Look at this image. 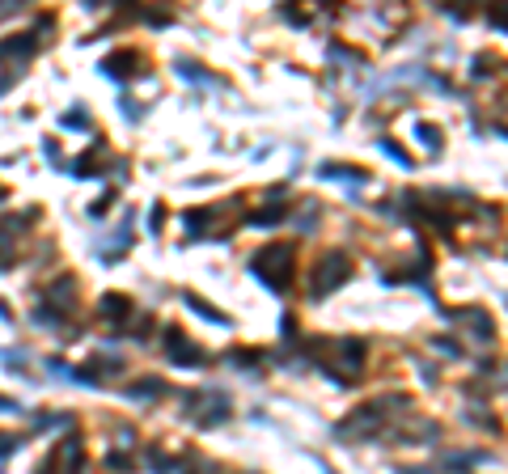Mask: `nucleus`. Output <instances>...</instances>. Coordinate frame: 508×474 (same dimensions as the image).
<instances>
[{"label": "nucleus", "mask_w": 508, "mask_h": 474, "mask_svg": "<svg viewBox=\"0 0 508 474\" xmlns=\"http://www.w3.org/2000/svg\"><path fill=\"white\" fill-rule=\"evenodd\" d=\"M250 276L258 284H267L271 292H288L293 288V241H271L263 250H254Z\"/></svg>", "instance_id": "f03ea898"}, {"label": "nucleus", "mask_w": 508, "mask_h": 474, "mask_svg": "<svg viewBox=\"0 0 508 474\" xmlns=\"http://www.w3.org/2000/svg\"><path fill=\"white\" fill-rule=\"evenodd\" d=\"M136 64H140L136 51H119V56L102 60V72H106V77H114V81H132V72H128V68H136Z\"/></svg>", "instance_id": "6e6552de"}, {"label": "nucleus", "mask_w": 508, "mask_h": 474, "mask_svg": "<svg viewBox=\"0 0 508 474\" xmlns=\"http://www.w3.org/2000/svg\"><path fill=\"white\" fill-rule=\"evenodd\" d=\"M381 153H385V157H390V161H398L402 169H411V157L402 153V148H398V144H394L390 136H385V140H381Z\"/></svg>", "instance_id": "2eb2a0df"}, {"label": "nucleus", "mask_w": 508, "mask_h": 474, "mask_svg": "<svg viewBox=\"0 0 508 474\" xmlns=\"http://www.w3.org/2000/svg\"><path fill=\"white\" fill-rule=\"evenodd\" d=\"M352 276V259L343 250H326L318 263H313V280H309V296L313 301H322V296H330L335 288H343Z\"/></svg>", "instance_id": "7ed1b4c3"}, {"label": "nucleus", "mask_w": 508, "mask_h": 474, "mask_svg": "<svg viewBox=\"0 0 508 474\" xmlns=\"http://www.w3.org/2000/svg\"><path fill=\"white\" fill-rule=\"evenodd\" d=\"M17 449H21V436H13V432H0V458L17 453Z\"/></svg>", "instance_id": "f3484780"}, {"label": "nucleus", "mask_w": 508, "mask_h": 474, "mask_svg": "<svg viewBox=\"0 0 508 474\" xmlns=\"http://www.w3.org/2000/svg\"><path fill=\"white\" fill-rule=\"evenodd\" d=\"M318 178H330V182H369V169H360V165H339V161H322L318 165Z\"/></svg>", "instance_id": "39448f33"}, {"label": "nucleus", "mask_w": 508, "mask_h": 474, "mask_svg": "<svg viewBox=\"0 0 508 474\" xmlns=\"http://www.w3.org/2000/svg\"><path fill=\"white\" fill-rule=\"evenodd\" d=\"M182 301H186L191 309H195L199 318H208V322H221V327H229V318H225L221 309H216V305H208V301H204L199 292H182Z\"/></svg>", "instance_id": "9d476101"}, {"label": "nucleus", "mask_w": 508, "mask_h": 474, "mask_svg": "<svg viewBox=\"0 0 508 474\" xmlns=\"http://www.w3.org/2000/svg\"><path fill=\"white\" fill-rule=\"evenodd\" d=\"M149 466H153L157 474H169V470H174V458H165V453H157V449H153V453H149Z\"/></svg>", "instance_id": "a211bd4d"}, {"label": "nucleus", "mask_w": 508, "mask_h": 474, "mask_svg": "<svg viewBox=\"0 0 508 474\" xmlns=\"http://www.w3.org/2000/svg\"><path fill=\"white\" fill-rule=\"evenodd\" d=\"M415 136H420V144H428V153H441V132L432 123H415Z\"/></svg>", "instance_id": "ddd939ff"}, {"label": "nucleus", "mask_w": 508, "mask_h": 474, "mask_svg": "<svg viewBox=\"0 0 508 474\" xmlns=\"http://www.w3.org/2000/svg\"><path fill=\"white\" fill-rule=\"evenodd\" d=\"M106 208H110V195H102V199H93V204H89V216H93V220H98V216H106Z\"/></svg>", "instance_id": "aec40b11"}, {"label": "nucleus", "mask_w": 508, "mask_h": 474, "mask_svg": "<svg viewBox=\"0 0 508 474\" xmlns=\"http://www.w3.org/2000/svg\"><path fill=\"white\" fill-rule=\"evenodd\" d=\"M313 216H318V204H301V212H297V229H313Z\"/></svg>", "instance_id": "dca6fc26"}, {"label": "nucleus", "mask_w": 508, "mask_h": 474, "mask_svg": "<svg viewBox=\"0 0 508 474\" xmlns=\"http://www.w3.org/2000/svg\"><path fill=\"white\" fill-rule=\"evenodd\" d=\"M165 356L174 360V364H191V368L208 364V352H204L195 339H186L178 327H165Z\"/></svg>", "instance_id": "20e7f679"}, {"label": "nucleus", "mask_w": 508, "mask_h": 474, "mask_svg": "<svg viewBox=\"0 0 508 474\" xmlns=\"http://www.w3.org/2000/svg\"><path fill=\"white\" fill-rule=\"evenodd\" d=\"M309 352L335 381H356L365 364V343L360 339H309Z\"/></svg>", "instance_id": "f257e3e1"}, {"label": "nucleus", "mask_w": 508, "mask_h": 474, "mask_svg": "<svg viewBox=\"0 0 508 474\" xmlns=\"http://www.w3.org/2000/svg\"><path fill=\"white\" fill-rule=\"evenodd\" d=\"M284 216H288V208L267 204V212H250V224H258V229H271V224H280Z\"/></svg>", "instance_id": "9b49d317"}, {"label": "nucleus", "mask_w": 508, "mask_h": 474, "mask_svg": "<svg viewBox=\"0 0 508 474\" xmlns=\"http://www.w3.org/2000/svg\"><path fill=\"white\" fill-rule=\"evenodd\" d=\"M106 466H110V470H132V458H119V453H110V458H106Z\"/></svg>", "instance_id": "4be33fe9"}, {"label": "nucleus", "mask_w": 508, "mask_h": 474, "mask_svg": "<svg viewBox=\"0 0 508 474\" xmlns=\"http://www.w3.org/2000/svg\"><path fill=\"white\" fill-rule=\"evenodd\" d=\"M119 106H123V115H128V119H132V123H136V119H140V102H119Z\"/></svg>", "instance_id": "5701e85b"}, {"label": "nucleus", "mask_w": 508, "mask_h": 474, "mask_svg": "<svg viewBox=\"0 0 508 474\" xmlns=\"http://www.w3.org/2000/svg\"><path fill=\"white\" fill-rule=\"evenodd\" d=\"M132 398H161L165 394V381H140V386H128Z\"/></svg>", "instance_id": "4468645a"}, {"label": "nucleus", "mask_w": 508, "mask_h": 474, "mask_svg": "<svg viewBox=\"0 0 508 474\" xmlns=\"http://www.w3.org/2000/svg\"><path fill=\"white\" fill-rule=\"evenodd\" d=\"M449 318L466 322V327L474 331V339H479V343H492V318H487V313H479V309H462V313H449Z\"/></svg>", "instance_id": "1a4fd4ad"}, {"label": "nucleus", "mask_w": 508, "mask_h": 474, "mask_svg": "<svg viewBox=\"0 0 508 474\" xmlns=\"http://www.w3.org/2000/svg\"><path fill=\"white\" fill-rule=\"evenodd\" d=\"M34 51H38V38H34V34H13L9 43H0V60H9V56L30 60Z\"/></svg>", "instance_id": "0eeeda50"}, {"label": "nucleus", "mask_w": 508, "mask_h": 474, "mask_svg": "<svg viewBox=\"0 0 508 474\" xmlns=\"http://www.w3.org/2000/svg\"><path fill=\"white\" fill-rule=\"evenodd\" d=\"M60 123H64V128H77V132H81V128H89V115H77V110H72V115H64Z\"/></svg>", "instance_id": "6ab92c4d"}, {"label": "nucleus", "mask_w": 508, "mask_h": 474, "mask_svg": "<svg viewBox=\"0 0 508 474\" xmlns=\"http://www.w3.org/2000/svg\"><path fill=\"white\" fill-rule=\"evenodd\" d=\"M0 411H13V415H17V411H26V407L13 403V398H0Z\"/></svg>", "instance_id": "b1692460"}, {"label": "nucleus", "mask_w": 508, "mask_h": 474, "mask_svg": "<svg viewBox=\"0 0 508 474\" xmlns=\"http://www.w3.org/2000/svg\"><path fill=\"white\" fill-rule=\"evenodd\" d=\"M0 199H5V187H0Z\"/></svg>", "instance_id": "393cba45"}, {"label": "nucleus", "mask_w": 508, "mask_h": 474, "mask_svg": "<svg viewBox=\"0 0 508 474\" xmlns=\"http://www.w3.org/2000/svg\"><path fill=\"white\" fill-rule=\"evenodd\" d=\"M178 77L182 81H195V85H212V77H208L199 64H191V60H178Z\"/></svg>", "instance_id": "f8f14e48"}, {"label": "nucleus", "mask_w": 508, "mask_h": 474, "mask_svg": "<svg viewBox=\"0 0 508 474\" xmlns=\"http://www.w3.org/2000/svg\"><path fill=\"white\" fill-rule=\"evenodd\" d=\"M132 309H136L132 296H119V292H106V296H102V318H106V322H119V327H123V322L132 318Z\"/></svg>", "instance_id": "423d86ee"}, {"label": "nucleus", "mask_w": 508, "mask_h": 474, "mask_svg": "<svg viewBox=\"0 0 508 474\" xmlns=\"http://www.w3.org/2000/svg\"><path fill=\"white\" fill-rule=\"evenodd\" d=\"M161 220H165V212H161V204H153V212H149V229H153V233L161 229Z\"/></svg>", "instance_id": "412c9836"}]
</instances>
